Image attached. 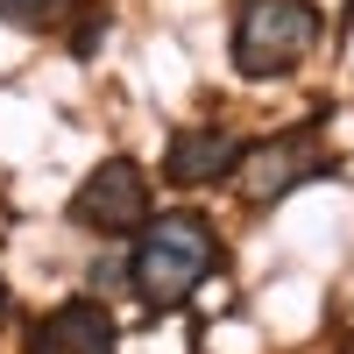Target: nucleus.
<instances>
[{
	"mask_svg": "<svg viewBox=\"0 0 354 354\" xmlns=\"http://www.w3.org/2000/svg\"><path fill=\"white\" fill-rule=\"evenodd\" d=\"M220 270V234L205 227L198 213H149L128 248V283L149 319L177 312L198 298V283Z\"/></svg>",
	"mask_w": 354,
	"mask_h": 354,
	"instance_id": "1",
	"label": "nucleus"
},
{
	"mask_svg": "<svg viewBox=\"0 0 354 354\" xmlns=\"http://www.w3.org/2000/svg\"><path fill=\"white\" fill-rule=\"evenodd\" d=\"M326 36V15L312 8V0H234V71L255 78V85H277L305 64Z\"/></svg>",
	"mask_w": 354,
	"mask_h": 354,
	"instance_id": "2",
	"label": "nucleus"
},
{
	"mask_svg": "<svg viewBox=\"0 0 354 354\" xmlns=\"http://www.w3.org/2000/svg\"><path fill=\"white\" fill-rule=\"evenodd\" d=\"M319 128H326V113H319V121L283 128V135H262L255 149H241V170H234V185H241V198L255 205V213L283 205L298 185H312V177H333V156L319 149Z\"/></svg>",
	"mask_w": 354,
	"mask_h": 354,
	"instance_id": "3",
	"label": "nucleus"
},
{
	"mask_svg": "<svg viewBox=\"0 0 354 354\" xmlns=\"http://www.w3.org/2000/svg\"><path fill=\"white\" fill-rule=\"evenodd\" d=\"M142 220H149V177H142L135 156H106L85 170V185L71 192V227L85 234H142Z\"/></svg>",
	"mask_w": 354,
	"mask_h": 354,
	"instance_id": "4",
	"label": "nucleus"
},
{
	"mask_svg": "<svg viewBox=\"0 0 354 354\" xmlns=\"http://www.w3.org/2000/svg\"><path fill=\"white\" fill-rule=\"evenodd\" d=\"M241 149H248V142L227 135V128H213V121H205V128H177L170 149H163V177L185 185V192L192 185H220V177L241 170Z\"/></svg>",
	"mask_w": 354,
	"mask_h": 354,
	"instance_id": "5",
	"label": "nucleus"
},
{
	"mask_svg": "<svg viewBox=\"0 0 354 354\" xmlns=\"http://www.w3.org/2000/svg\"><path fill=\"white\" fill-rule=\"evenodd\" d=\"M28 354H121V333H113V319L93 298H64L57 312L36 319Z\"/></svg>",
	"mask_w": 354,
	"mask_h": 354,
	"instance_id": "6",
	"label": "nucleus"
},
{
	"mask_svg": "<svg viewBox=\"0 0 354 354\" xmlns=\"http://www.w3.org/2000/svg\"><path fill=\"white\" fill-rule=\"evenodd\" d=\"M71 0H0V21H15V28H43L50 15H64Z\"/></svg>",
	"mask_w": 354,
	"mask_h": 354,
	"instance_id": "7",
	"label": "nucleus"
},
{
	"mask_svg": "<svg viewBox=\"0 0 354 354\" xmlns=\"http://www.w3.org/2000/svg\"><path fill=\"white\" fill-rule=\"evenodd\" d=\"M0 319H8V283H0Z\"/></svg>",
	"mask_w": 354,
	"mask_h": 354,
	"instance_id": "8",
	"label": "nucleus"
}]
</instances>
